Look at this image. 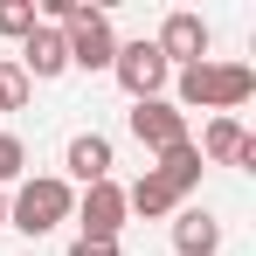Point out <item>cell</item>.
Here are the masks:
<instances>
[{
  "label": "cell",
  "mask_w": 256,
  "mask_h": 256,
  "mask_svg": "<svg viewBox=\"0 0 256 256\" xmlns=\"http://www.w3.org/2000/svg\"><path fill=\"white\" fill-rule=\"evenodd\" d=\"M256 97V70L250 62H187L173 70V104L180 111H214V118H236L242 104Z\"/></svg>",
  "instance_id": "cell-1"
},
{
  "label": "cell",
  "mask_w": 256,
  "mask_h": 256,
  "mask_svg": "<svg viewBox=\"0 0 256 256\" xmlns=\"http://www.w3.org/2000/svg\"><path fill=\"white\" fill-rule=\"evenodd\" d=\"M76 214V187L62 180V173H35V180H21L14 187V201H7V228H21L28 242H42L56 222H70Z\"/></svg>",
  "instance_id": "cell-2"
},
{
  "label": "cell",
  "mask_w": 256,
  "mask_h": 256,
  "mask_svg": "<svg viewBox=\"0 0 256 256\" xmlns=\"http://www.w3.org/2000/svg\"><path fill=\"white\" fill-rule=\"evenodd\" d=\"M111 76L125 84L132 104H152V97H166V84H173L166 56H160L152 42H118V56H111Z\"/></svg>",
  "instance_id": "cell-3"
},
{
  "label": "cell",
  "mask_w": 256,
  "mask_h": 256,
  "mask_svg": "<svg viewBox=\"0 0 256 256\" xmlns=\"http://www.w3.org/2000/svg\"><path fill=\"white\" fill-rule=\"evenodd\" d=\"M62 48H70V70H111V56H118L111 14H104V7H84V14L62 28Z\"/></svg>",
  "instance_id": "cell-4"
},
{
  "label": "cell",
  "mask_w": 256,
  "mask_h": 256,
  "mask_svg": "<svg viewBox=\"0 0 256 256\" xmlns=\"http://www.w3.org/2000/svg\"><path fill=\"white\" fill-rule=\"evenodd\" d=\"M208 21L194 14V7H173L166 21H160V35H152V48L166 56V70H187V62H208Z\"/></svg>",
  "instance_id": "cell-5"
},
{
  "label": "cell",
  "mask_w": 256,
  "mask_h": 256,
  "mask_svg": "<svg viewBox=\"0 0 256 256\" xmlns=\"http://www.w3.org/2000/svg\"><path fill=\"white\" fill-rule=\"evenodd\" d=\"M125 125H132V138H138V146L160 160V152H173V146L187 138V111H180L173 97H152V104H132Z\"/></svg>",
  "instance_id": "cell-6"
},
{
  "label": "cell",
  "mask_w": 256,
  "mask_h": 256,
  "mask_svg": "<svg viewBox=\"0 0 256 256\" xmlns=\"http://www.w3.org/2000/svg\"><path fill=\"white\" fill-rule=\"evenodd\" d=\"M76 222H84V242H118V228H125V187L118 180H97L84 187V201H76Z\"/></svg>",
  "instance_id": "cell-7"
},
{
  "label": "cell",
  "mask_w": 256,
  "mask_h": 256,
  "mask_svg": "<svg viewBox=\"0 0 256 256\" xmlns=\"http://www.w3.org/2000/svg\"><path fill=\"white\" fill-rule=\"evenodd\" d=\"M208 166H256V138L242 132V118H208L201 146H194Z\"/></svg>",
  "instance_id": "cell-8"
},
{
  "label": "cell",
  "mask_w": 256,
  "mask_h": 256,
  "mask_svg": "<svg viewBox=\"0 0 256 256\" xmlns=\"http://www.w3.org/2000/svg\"><path fill=\"white\" fill-rule=\"evenodd\" d=\"M14 62H21V76H28V84H48V76H62V70H70L62 28H42V21H35V35L21 42V56H14Z\"/></svg>",
  "instance_id": "cell-9"
},
{
  "label": "cell",
  "mask_w": 256,
  "mask_h": 256,
  "mask_svg": "<svg viewBox=\"0 0 256 256\" xmlns=\"http://www.w3.org/2000/svg\"><path fill=\"white\" fill-rule=\"evenodd\" d=\"M62 166H70V180H84V187L111 180V138H104V132H76L70 152H62Z\"/></svg>",
  "instance_id": "cell-10"
},
{
  "label": "cell",
  "mask_w": 256,
  "mask_h": 256,
  "mask_svg": "<svg viewBox=\"0 0 256 256\" xmlns=\"http://www.w3.org/2000/svg\"><path fill=\"white\" fill-rule=\"evenodd\" d=\"M173 250L180 256H214L222 250V222H214L208 208H180L173 214Z\"/></svg>",
  "instance_id": "cell-11"
},
{
  "label": "cell",
  "mask_w": 256,
  "mask_h": 256,
  "mask_svg": "<svg viewBox=\"0 0 256 256\" xmlns=\"http://www.w3.org/2000/svg\"><path fill=\"white\" fill-rule=\"evenodd\" d=\"M125 214H146V222H152V214H180V194H173L166 180L146 166V173H138V180L125 187Z\"/></svg>",
  "instance_id": "cell-12"
},
{
  "label": "cell",
  "mask_w": 256,
  "mask_h": 256,
  "mask_svg": "<svg viewBox=\"0 0 256 256\" xmlns=\"http://www.w3.org/2000/svg\"><path fill=\"white\" fill-rule=\"evenodd\" d=\"M201 166H208V160H201V152H194V138H180V146H173V152H160V180H166L173 194H187V187H201Z\"/></svg>",
  "instance_id": "cell-13"
},
{
  "label": "cell",
  "mask_w": 256,
  "mask_h": 256,
  "mask_svg": "<svg viewBox=\"0 0 256 256\" xmlns=\"http://www.w3.org/2000/svg\"><path fill=\"white\" fill-rule=\"evenodd\" d=\"M35 21H42V14H35V0H0V35L28 42V35H35Z\"/></svg>",
  "instance_id": "cell-14"
},
{
  "label": "cell",
  "mask_w": 256,
  "mask_h": 256,
  "mask_svg": "<svg viewBox=\"0 0 256 256\" xmlns=\"http://www.w3.org/2000/svg\"><path fill=\"white\" fill-rule=\"evenodd\" d=\"M28 76H21V62H14V56H0V111H21V104H28Z\"/></svg>",
  "instance_id": "cell-15"
},
{
  "label": "cell",
  "mask_w": 256,
  "mask_h": 256,
  "mask_svg": "<svg viewBox=\"0 0 256 256\" xmlns=\"http://www.w3.org/2000/svg\"><path fill=\"white\" fill-rule=\"evenodd\" d=\"M21 166H28V146H21L14 132H0V187H14V180H21Z\"/></svg>",
  "instance_id": "cell-16"
},
{
  "label": "cell",
  "mask_w": 256,
  "mask_h": 256,
  "mask_svg": "<svg viewBox=\"0 0 256 256\" xmlns=\"http://www.w3.org/2000/svg\"><path fill=\"white\" fill-rule=\"evenodd\" d=\"M70 256H118V242H84V236H76V242H70Z\"/></svg>",
  "instance_id": "cell-17"
},
{
  "label": "cell",
  "mask_w": 256,
  "mask_h": 256,
  "mask_svg": "<svg viewBox=\"0 0 256 256\" xmlns=\"http://www.w3.org/2000/svg\"><path fill=\"white\" fill-rule=\"evenodd\" d=\"M0 228H7V194H0Z\"/></svg>",
  "instance_id": "cell-18"
}]
</instances>
